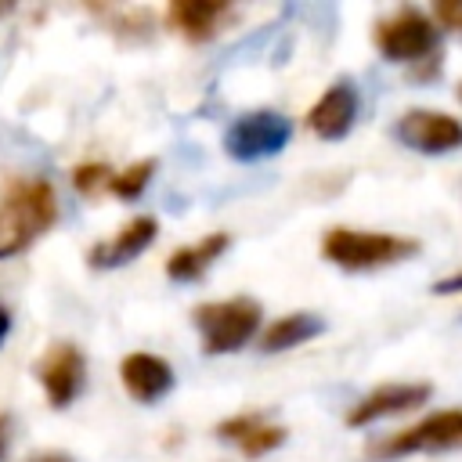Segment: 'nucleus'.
Returning a JSON list of instances; mask_svg holds the SVG:
<instances>
[{
	"label": "nucleus",
	"mask_w": 462,
	"mask_h": 462,
	"mask_svg": "<svg viewBox=\"0 0 462 462\" xmlns=\"http://www.w3.org/2000/svg\"><path fill=\"white\" fill-rule=\"evenodd\" d=\"M112 177H116V173H112L105 162H83V166L72 170V184H76V191H83V195H97L101 188L112 184Z\"/></svg>",
	"instance_id": "nucleus-18"
},
{
	"label": "nucleus",
	"mask_w": 462,
	"mask_h": 462,
	"mask_svg": "<svg viewBox=\"0 0 462 462\" xmlns=\"http://www.w3.org/2000/svg\"><path fill=\"white\" fill-rule=\"evenodd\" d=\"M292 137V123L271 108L263 112H245L224 137V148L227 155L242 159V162H253V159H263V155H274L289 144Z\"/></svg>",
	"instance_id": "nucleus-6"
},
{
	"label": "nucleus",
	"mask_w": 462,
	"mask_h": 462,
	"mask_svg": "<svg viewBox=\"0 0 462 462\" xmlns=\"http://www.w3.org/2000/svg\"><path fill=\"white\" fill-rule=\"evenodd\" d=\"M375 47L390 61H419L437 51V29L433 18L422 14L419 7H401L390 18L375 22Z\"/></svg>",
	"instance_id": "nucleus-4"
},
{
	"label": "nucleus",
	"mask_w": 462,
	"mask_h": 462,
	"mask_svg": "<svg viewBox=\"0 0 462 462\" xmlns=\"http://www.w3.org/2000/svg\"><path fill=\"white\" fill-rule=\"evenodd\" d=\"M191 321L202 332V350L206 354H227L245 346L256 328H260V303L256 300H217V303H202L191 310Z\"/></svg>",
	"instance_id": "nucleus-3"
},
{
	"label": "nucleus",
	"mask_w": 462,
	"mask_h": 462,
	"mask_svg": "<svg viewBox=\"0 0 462 462\" xmlns=\"http://www.w3.org/2000/svg\"><path fill=\"white\" fill-rule=\"evenodd\" d=\"M227 245H231L227 231H213V235H206V238H199V242H191V245L170 253L166 274H170L173 282H191V278H199L213 260H220V253H224Z\"/></svg>",
	"instance_id": "nucleus-14"
},
{
	"label": "nucleus",
	"mask_w": 462,
	"mask_h": 462,
	"mask_svg": "<svg viewBox=\"0 0 462 462\" xmlns=\"http://www.w3.org/2000/svg\"><path fill=\"white\" fill-rule=\"evenodd\" d=\"M152 173H155V159H141V162L126 166L123 173H116L108 188H112L119 199H137V195L144 191V184L152 180Z\"/></svg>",
	"instance_id": "nucleus-16"
},
{
	"label": "nucleus",
	"mask_w": 462,
	"mask_h": 462,
	"mask_svg": "<svg viewBox=\"0 0 462 462\" xmlns=\"http://www.w3.org/2000/svg\"><path fill=\"white\" fill-rule=\"evenodd\" d=\"M354 116H357V94H354V87L350 83H332L318 97V105L307 112V126L318 137L336 141V137H343L354 126Z\"/></svg>",
	"instance_id": "nucleus-10"
},
{
	"label": "nucleus",
	"mask_w": 462,
	"mask_h": 462,
	"mask_svg": "<svg viewBox=\"0 0 462 462\" xmlns=\"http://www.w3.org/2000/svg\"><path fill=\"white\" fill-rule=\"evenodd\" d=\"M285 440V430L282 426H274V422H256L242 440H238V448L249 455V458H256V455H267V451H274L278 444Z\"/></svg>",
	"instance_id": "nucleus-17"
},
{
	"label": "nucleus",
	"mask_w": 462,
	"mask_h": 462,
	"mask_svg": "<svg viewBox=\"0 0 462 462\" xmlns=\"http://www.w3.org/2000/svg\"><path fill=\"white\" fill-rule=\"evenodd\" d=\"M155 231H159L155 217H134V220L123 224L108 242H97L87 260H90L94 267H119V263H130L137 253H144V249L152 245Z\"/></svg>",
	"instance_id": "nucleus-12"
},
{
	"label": "nucleus",
	"mask_w": 462,
	"mask_h": 462,
	"mask_svg": "<svg viewBox=\"0 0 462 462\" xmlns=\"http://www.w3.org/2000/svg\"><path fill=\"white\" fill-rule=\"evenodd\" d=\"M36 462H65V458H36Z\"/></svg>",
	"instance_id": "nucleus-23"
},
{
	"label": "nucleus",
	"mask_w": 462,
	"mask_h": 462,
	"mask_svg": "<svg viewBox=\"0 0 462 462\" xmlns=\"http://www.w3.org/2000/svg\"><path fill=\"white\" fill-rule=\"evenodd\" d=\"M4 11H7V4H0V14H4Z\"/></svg>",
	"instance_id": "nucleus-24"
},
{
	"label": "nucleus",
	"mask_w": 462,
	"mask_h": 462,
	"mask_svg": "<svg viewBox=\"0 0 462 462\" xmlns=\"http://www.w3.org/2000/svg\"><path fill=\"white\" fill-rule=\"evenodd\" d=\"M430 393H433V390H430L426 383H386V386L365 393V397L350 408L346 422H350V426H368V422H375V419H386V415H397V411H408V408L426 404Z\"/></svg>",
	"instance_id": "nucleus-9"
},
{
	"label": "nucleus",
	"mask_w": 462,
	"mask_h": 462,
	"mask_svg": "<svg viewBox=\"0 0 462 462\" xmlns=\"http://www.w3.org/2000/svg\"><path fill=\"white\" fill-rule=\"evenodd\" d=\"M231 7L227 4H217V0H173L170 11H166V18H170V25L184 40L202 43V40H209L217 32V25H220V18Z\"/></svg>",
	"instance_id": "nucleus-13"
},
{
	"label": "nucleus",
	"mask_w": 462,
	"mask_h": 462,
	"mask_svg": "<svg viewBox=\"0 0 462 462\" xmlns=\"http://www.w3.org/2000/svg\"><path fill=\"white\" fill-rule=\"evenodd\" d=\"M433 22H440L444 29L462 32V0H440L433 7Z\"/></svg>",
	"instance_id": "nucleus-19"
},
{
	"label": "nucleus",
	"mask_w": 462,
	"mask_h": 462,
	"mask_svg": "<svg viewBox=\"0 0 462 462\" xmlns=\"http://www.w3.org/2000/svg\"><path fill=\"white\" fill-rule=\"evenodd\" d=\"M7 332H11V314H7L4 307H0V343L7 339Z\"/></svg>",
	"instance_id": "nucleus-21"
},
{
	"label": "nucleus",
	"mask_w": 462,
	"mask_h": 462,
	"mask_svg": "<svg viewBox=\"0 0 462 462\" xmlns=\"http://www.w3.org/2000/svg\"><path fill=\"white\" fill-rule=\"evenodd\" d=\"M36 372H40V383H43L51 404H54V408H65V404L79 393L87 365H83V354H79L72 343H54V346L43 354V361H40Z\"/></svg>",
	"instance_id": "nucleus-8"
},
{
	"label": "nucleus",
	"mask_w": 462,
	"mask_h": 462,
	"mask_svg": "<svg viewBox=\"0 0 462 462\" xmlns=\"http://www.w3.org/2000/svg\"><path fill=\"white\" fill-rule=\"evenodd\" d=\"M321 253L346 271H372V267H386L397 263L404 256L419 253L415 238H397L386 231H357V227H332L321 242Z\"/></svg>",
	"instance_id": "nucleus-2"
},
{
	"label": "nucleus",
	"mask_w": 462,
	"mask_h": 462,
	"mask_svg": "<svg viewBox=\"0 0 462 462\" xmlns=\"http://www.w3.org/2000/svg\"><path fill=\"white\" fill-rule=\"evenodd\" d=\"M458 289H462V274H451V278H444V282H437V285H433V292H440V296L458 292Z\"/></svg>",
	"instance_id": "nucleus-20"
},
{
	"label": "nucleus",
	"mask_w": 462,
	"mask_h": 462,
	"mask_svg": "<svg viewBox=\"0 0 462 462\" xmlns=\"http://www.w3.org/2000/svg\"><path fill=\"white\" fill-rule=\"evenodd\" d=\"M119 375H123L126 393L134 401H141V404L159 401L173 386V368L162 357H155V354H130V357H123Z\"/></svg>",
	"instance_id": "nucleus-11"
},
{
	"label": "nucleus",
	"mask_w": 462,
	"mask_h": 462,
	"mask_svg": "<svg viewBox=\"0 0 462 462\" xmlns=\"http://www.w3.org/2000/svg\"><path fill=\"white\" fill-rule=\"evenodd\" d=\"M458 101H462V83H458Z\"/></svg>",
	"instance_id": "nucleus-25"
},
{
	"label": "nucleus",
	"mask_w": 462,
	"mask_h": 462,
	"mask_svg": "<svg viewBox=\"0 0 462 462\" xmlns=\"http://www.w3.org/2000/svg\"><path fill=\"white\" fill-rule=\"evenodd\" d=\"M58 217L54 188L47 180H18L0 199V260L25 249Z\"/></svg>",
	"instance_id": "nucleus-1"
},
{
	"label": "nucleus",
	"mask_w": 462,
	"mask_h": 462,
	"mask_svg": "<svg viewBox=\"0 0 462 462\" xmlns=\"http://www.w3.org/2000/svg\"><path fill=\"white\" fill-rule=\"evenodd\" d=\"M318 332H321V321L314 314H285L274 325H267V332L260 336V346L267 354H278V350H289V346H300V343L314 339Z\"/></svg>",
	"instance_id": "nucleus-15"
},
{
	"label": "nucleus",
	"mask_w": 462,
	"mask_h": 462,
	"mask_svg": "<svg viewBox=\"0 0 462 462\" xmlns=\"http://www.w3.org/2000/svg\"><path fill=\"white\" fill-rule=\"evenodd\" d=\"M7 451V415H0V455Z\"/></svg>",
	"instance_id": "nucleus-22"
},
{
	"label": "nucleus",
	"mask_w": 462,
	"mask_h": 462,
	"mask_svg": "<svg viewBox=\"0 0 462 462\" xmlns=\"http://www.w3.org/2000/svg\"><path fill=\"white\" fill-rule=\"evenodd\" d=\"M444 448H462V411H437L408 430H397L393 437L372 444L375 458H397L411 451H444Z\"/></svg>",
	"instance_id": "nucleus-5"
},
{
	"label": "nucleus",
	"mask_w": 462,
	"mask_h": 462,
	"mask_svg": "<svg viewBox=\"0 0 462 462\" xmlns=\"http://www.w3.org/2000/svg\"><path fill=\"white\" fill-rule=\"evenodd\" d=\"M393 130L404 144H411L415 152H430V155H440V152H451V148L462 144V123L448 112L411 108L397 119Z\"/></svg>",
	"instance_id": "nucleus-7"
}]
</instances>
